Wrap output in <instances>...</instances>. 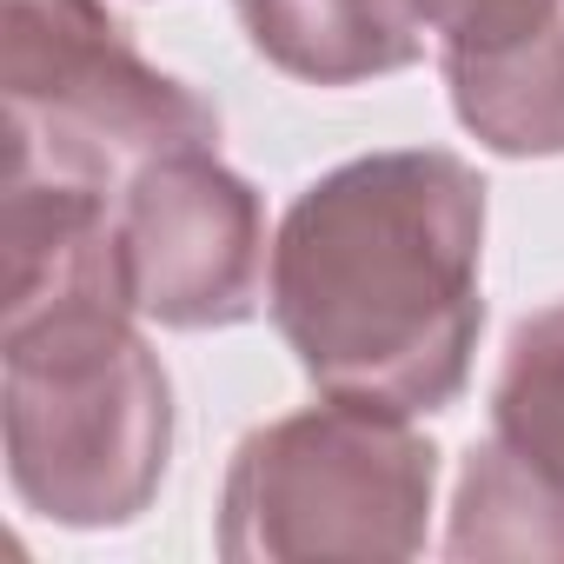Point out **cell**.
I'll return each instance as SVG.
<instances>
[{"label":"cell","instance_id":"cell-1","mask_svg":"<svg viewBox=\"0 0 564 564\" xmlns=\"http://www.w3.org/2000/svg\"><path fill=\"white\" fill-rule=\"evenodd\" d=\"M265 313L319 386L379 412H445L485 333V180L452 147L359 153L286 206Z\"/></svg>","mask_w":564,"mask_h":564},{"label":"cell","instance_id":"cell-2","mask_svg":"<svg viewBox=\"0 0 564 564\" xmlns=\"http://www.w3.org/2000/svg\"><path fill=\"white\" fill-rule=\"evenodd\" d=\"M0 432L21 511L120 531L153 511L173 458V379L120 300L0 319Z\"/></svg>","mask_w":564,"mask_h":564},{"label":"cell","instance_id":"cell-3","mask_svg":"<svg viewBox=\"0 0 564 564\" xmlns=\"http://www.w3.org/2000/svg\"><path fill=\"white\" fill-rule=\"evenodd\" d=\"M438 445L405 419L326 399L239 438L213 544L226 564L419 557L432 531Z\"/></svg>","mask_w":564,"mask_h":564},{"label":"cell","instance_id":"cell-4","mask_svg":"<svg viewBox=\"0 0 564 564\" xmlns=\"http://www.w3.org/2000/svg\"><path fill=\"white\" fill-rule=\"evenodd\" d=\"M0 100L8 166L120 186L180 147H219V113L160 74L107 0H0Z\"/></svg>","mask_w":564,"mask_h":564},{"label":"cell","instance_id":"cell-5","mask_svg":"<svg viewBox=\"0 0 564 564\" xmlns=\"http://www.w3.org/2000/svg\"><path fill=\"white\" fill-rule=\"evenodd\" d=\"M127 306L166 333H226L265 306V206L219 147L147 160L113 206Z\"/></svg>","mask_w":564,"mask_h":564},{"label":"cell","instance_id":"cell-6","mask_svg":"<svg viewBox=\"0 0 564 564\" xmlns=\"http://www.w3.org/2000/svg\"><path fill=\"white\" fill-rule=\"evenodd\" d=\"M438 74L498 160L564 153V0H438Z\"/></svg>","mask_w":564,"mask_h":564},{"label":"cell","instance_id":"cell-7","mask_svg":"<svg viewBox=\"0 0 564 564\" xmlns=\"http://www.w3.org/2000/svg\"><path fill=\"white\" fill-rule=\"evenodd\" d=\"M259 61L306 87H359L425 61L438 0H232Z\"/></svg>","mask_w":564,"mask_h":564},{"label":"cell","instance_id":"cell-8","mask_svg":"<svg viewBox=\"0 0 564 564\" xmlns=\"http://www.w3.org/2000/svg\"><path fill=\"white\" fill-rule=\"evenodd\" d=\"M485 438L564 511V300L511 326Z\"/></svg>","mask_w":564,"mask_h":564}]
</instances>
